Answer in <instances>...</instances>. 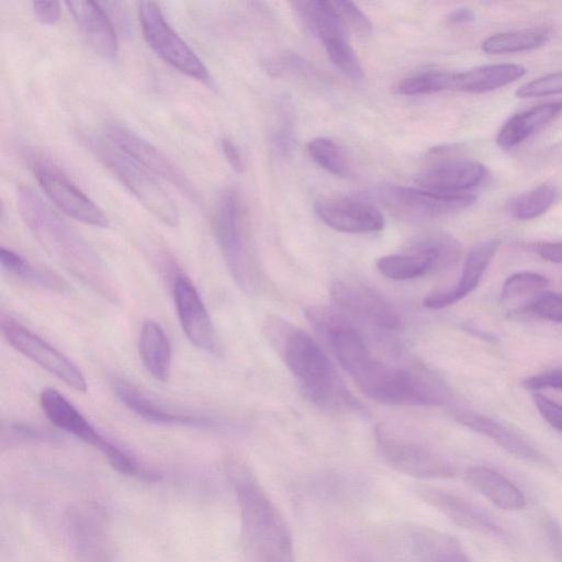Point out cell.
<instances>
[{"label":"cell","mask_w":562,"mask_h":562,"mask_svg":"<svg viewBox=\"0 0 562 562\" xmlns=\"http://www.w3.org/2000/svg\"><path fill=\"white\" fill-rule=\"evenodd\" d=\"M475 19V13L467 7L457 8L448 15V21L451 23H468Z\"/></svg>","instance_id":"cell-47"},{"label":"cell","mask_w":562,"mask_h":562,"mask_svg":"<svg viewBox=\"0 0 562 562\" xmlns=\"http://www.w3.org/2000/svg\"><path fill=\"white\" fill-rule=\"evenodd\" d=\"M297 15L305 26L317 36L322 43L347 38L346 24L331 1L312 0L292 2Z\"/></svg>","instance_id":"cell-30"},{"label":"cell","mask_w":562,"mask_h":562,"mask_svg":"<svg viewBox=\"0 0 562 562\" xmlns=\"http://www.w3.org/2000/svg\"><path fill=\"white\" fill-rule=\"evenodd\" d=\"M214 232L236 284L246 293L256 292L260 284V276L248 245L241 202L235 189L225 190L216 203Z\"/></svg>","instance_id":"cell-6"},{"label":"cell","mask_w":562,"mask_h":562,"mask_svg":"<svg viewBox=\"0 0 562 562\" xmlns=\"http://www.w3.org/2000/svg\"><path fill=\"white\" fill-rule=\"evenodd\" d=\"M105 137L154 176L168 181L191 201H199L186 173L148 140L120 124L110 125Z\"/></svg>","instance_id":"cell-15"},{"label":"cell","mask_w":562,"mask_h":562,"mask_svg":"<svg viewBox=\"0 0 562 562\" xmlns=\"http://www.w3.org/2000/svg\"><path fill=\"white\" fill-rule=\"evenodd\" d=\"M460 251V244L452 236L435 233L418 237L405 252L380 257L375 265L387 279L412 280L453 265Z\"/></svg>","instance_id":"cell-8"},{"label":"cell","mask_w":562,"mask_h":562,"mask_svg":"<svg viewBox=\"0 0 562 562\" xmlns=\"http://www.w3.org/2000/svg\"><path fill=\"white\" fill-rule=\"evenodd\" d=\"M0 262L4 271L23 281L57 292L68 290V284L59 276L32 265L11 249L1 247Z\"/></svg>","instance_id":"cell-31"},{"label":"cell","mask_w":562,"mask_h":562,"mask_svg":"<svg viewBox=\"0 0 562 562\" xmlns=\"http://www.w3.org/2000/svg\"><path fill=\"white\" fill-rule=\"evenodd\" d=\"M562 113V101L546 102L510 116L497 133L499 147L509 149L547 126Z\"/></svg>","instance_id":"cell-27"},{"label":"cell","mask_w":562,"mask_h":562,"mask_svg":"<svg viewBox=\"0 0 562 562\" xmlns=\"http://www.w3.org/2000/svg\"><path fill=\"white\" fill-rule=\"evenodd\" d=\"M454 418L468 428L484 435L516 458L540 462L542 456L513 428L471 411H458Z\"/></svg>","instance_id":"cell-25"},{"label":"cell","mask_w":562,"mask_h":562,"mask_svg":"<svg viewBox=\"0 0 562 562\" xmlns=\"http://www.w3.org/2000/svg\"><path fill=\"white\" fill-rule=\"evenodd\" d=\"M268 333L311 402L331 411L360 407L337 376L327 355L308 334L283 321L271 323Z\"/></svg>","instance_id":"cell-4"},{"label":"cell","mask_w":562,"mask_h":562,"mask_svg":"<svg viewBox=\"0 0 562 562\" xmlns=\"http://www.w3.org/2000/svg\"><path fill=\"white\" fill-rule=\"evenodd\" d=\"M361 562H366V561H361Z\"/></svg>","instance_id":"cell-48"},{"label":"cell","mask_w":562,"mask_h":562,"mask_svg":"<svg viewBox=\"0 0 562 562\" xmlns=\"http://www.w3.org/2000/svg\"><path fill=\"white\" fill-rule=\"evenodd\" d=\"M375 441L383 460L397 472L418 479L448 477L454 473L441 454L396 435L384 425L376 427Z\"/></svg>","instance_id":"cell-12"},{"label":"cell","mask_w":562,"mask_h":562,"mask_svg":"<svg viewBox=\"0 0 562 562\" xmlns=\"http://www.w3.org/2000/svg\"><path fill=\"white\" fill-rule=\"evenodd\" d=\"M383 205L398 217L422 222L462 211L475 202V195L440 193L403 186H386L378 191Z\"/></svg>","instance_id":"cell-10"},{"label":"cell","mask_w":562,"mask_h":562,"mask_svg":"<svg viewBox=\"0 0 562 562\" xmlns=\"http://www.w3.org/2000/svg\"><path fill=\"white\" fill-rule=\"evenodd\" d=\"M138 20L146 43L158 57L190 78L204 83L211 81L203 61L166 21L157 3L139 2Z\"/></svg>","instance_id":"cell-9"},{"label":"cell","mask_w":562,"mask_h":562,"mask_svg":"<svg viewBox=\"0 0 562 562\" xmlns=\"http://www.w3.org/2000/svg\"><path fill=\"white\" fill-rule=\"evenodd\" d=\"M85 142L103 166L148 212L168 226L178 224V207L156 176L133 160L106 137H87Z\"/></svg>","instance_id":"cell-5"},{"label":"cell","mask_w":562,"mask_h":562,"mask_svg":"<svg viewBox=\"0 0 562 562\" xmlns=\"http://www.w3.org/2000/svg\"><path fill=\"white\" fill-rule=\"evenodd\" d=\"M555 189L540 184L527 192L514 196L507 205L508 213L517 220H532L543 214L554 202Z\"/></svg>","instance_id":"cell-33"},{"label":"cell","mask_w":562,"mask_h":562,"mask_svg":"<svg viewBox=\"0 0 562 562\" xmlns=\"http://www.w3.org/2000/svg\"><path fill=\"white\" fill-rule=\"evenodd\" d=\"M331 300L344 311L384 330H396L403 321L397 310L379 292L352 279H337L329 288Z\"/></svg>","instance_id":"cell-16"},{"label":"cell","mask_w":562,"mask_h":562,"mask_svg":"<svg viewBox=\"0 0 562 562\" xmlns=\"http://www.w3.org/2000/svg\"><path fill=\"white\" fill-rule=\"evenodd\" d=\"M417 493L425 503L459 527L497 537L505 533L493 516L460 495L434 487H423Z\"/></svg>","instance_id":"cell-20"},{"label":"cell","mask_w":562,"mask_h":562,"mask_svg":"<svg viewBox=\"0 0 562 562\" xmlns=\"http://www.w3.org/2000/svg\"><path fill=\"white\" fill-rule=\"evenodd\" d=\"M345 24L360 34H368L372 30V23L368 16L350 1H331Z\"/></svg>","instance_id":"cell-41"},{"label":"cell","mask_w":562,"mask_h":562,"mask_svg":"<svg viewBox=\"0 0 562 562\" xmlns=\"http://www.w3.org/2000/svg\"><path fill=\"white\" fill-rule=\"evenodd\" d=\"M515 311L562 323V294L543 291Z\"/></svg>","instance_id":"cell-39"},{"label":"cell","mask_w":562,"mask_h":562,"mask_svg":"<svg viewBox=\"0 0 562 562\" xmlns=\"http://www.w3.org/2000/svg\"><path fill=\"white\" fill-rule=\"evenodd\" d=\"M464 481L501 509L519 510L526 505L522 492L510 480L487 467L468 469Z\"/></svg>","instance_id":"cell-26"},{"label":"cell","mask_w":562,"mask_h":562,"mask_svg":"<svg viewBox=\"0 0 562 562\" xmlns=\"http://www.w3.org/2000/svg\"><path fill=\"white\" fill-rule=\"evenodd\" d=\"M323 45L330 61L342 74L353 80L363 78V68L348 38L331 40Z\"/></svg>","instance_id":"cell-38"},{"label":"cell","mask_w":562,"mask_h":562,"mask_svg":"<svg viewBox=\"0 0 562 562\" xmlns=\"http://www.w3.org/2000/svg\"><path fill=\"white\" fill-rule=\"evenodd\" d=\"M32 10L35 19L43 24H54L60 16V7L57 1H34Z\"/></svg>","instance_id":"cell-44"},{"label":"cell","mask_w":562,"mask_h":562,"mask_svg":"<svg viewBox=\"0 0 562 562\" xmlns=\"http://www.w3.org/2000/svg\"><path fill=\"white\" fill-rule=\"evenodd\" d=\"M18 206L30 232L56 261L100 294L115 301L116 291L102 260L36 192L20 187Z\"/></svg>","instance_id":"cell-3"},{"label":"cell","mask_w":562,"mask_h":562,"mask_svg":"<svg viewBox=\"0 0 562 562\" xmlns=\"http://www.w3.org/2000/svg\"><path fill=\"white\" fill-rule=\"evenodd\" d=\"M451 71H425L398 82L394 91L403 95H416L450 90Z\"/></svg>","instance_id":"cell-37"},{"label":"cell","mask_w":562,"mask_h":562,"mask_svg":"<svg viewBox=\"0 0 562 562\" xmlns=\"http://www.w3.org/2000/svg\"><path fill=\"white\" fill-rule=\"evenodd\" d=\"M224 468L238 503L249 562H294L289 526L252 470L234 456Z\"/></svg>","instance_id":"cell-2"},{"label":"cell","mask_w":562,"mask_h":562,"mask_svg":"<svg viewBox=\"0 0 562 562\" xmlns=\"http://www.w3.org/2000/svg\"><path fill=\"white\" fill-rule=\"evenodd\" d=\"M486 176L485 167L474 160L452 159L439 162L415 177L422 189L440 193H463L480 184Z\"/></svg>","instance_id":"cell-21"},{"label":"cell","mask_w":562,"mask_h":562,"mask_svg":"<svg viewBox=\"0 0 562 562\" xmlns=\"http://www.w3.org/2000/svg\"><path fill=\"white\" fill-rule=\"evenodd\" d=\"M40 404L53 425L100 450L114 470L121 469L128 461L131 452L104 437L56 389H44L40 394Z\"/></svg>","instance_id":"cell-11"},{"label":"cell","mask_w":562,"mask_h":562,"mask_svg":"<svg viewBox=\"0 0 562 562\" xmlns=\"http://www.w3.org/2000/svg\"><path fill=\"white\" fill-rule=\"evenodd\" d=\"M549 33L543 30H520L492 35L482 43V50L499 55L531 50L546 44Z\"/></svg>","instance_id":"cell-32"},{"label":"cell","mask_w":562,"mask_h":562,"mask_svg":"<svg viewBox=\"0 0 562 562\" xmlns=\"http://www.w3.org/2000/svg\"><path fill=\"white\" fill-rule=\"evenodd\" d=\"M58 439V435L48 428L21 420H3L0 431L1 450L19 445L50 442Z\"/></svg>","instance_id":"cell-35"},{"label":"cell","mask_w":562,"mask_h":562,"mask_svg":"<svg viewBox=\"0 0 562 562\" xmlns=\"http://www.w3.org/2000/svg\"><path fill=\"white\" fill-rule=\"evenodd\" d=\"M68 543L80 562H114L115 543L109 516L93 501H77L64 513Z\"/></svg>","instance_id":"cell-7"},{"label":"cell","mask_w":562,"mask_h":562,"mask_svg":"<svg viewBox=\"0 0 562 562\" xmlns=\"http://www.w3.org/2000/svg\"><path fill=\"white\" fill-rule=\"evenodd\" d=\"M138 352L143 366L154 379L168 381L171 371V346L159 323L151 319L143 323Z\"/></svg>","instance_id":"cell-29"},{"label":"cell","mask_w":562,"mask_h":562,"mask_svg":"<svg viewBox=\"0 0 562 562\" xmlns=\"http://www.w3.org/2000/svg\"><path fill=\"white\" fill-rule=\"evenodd\" d=\"M543 531L550 551L558 562H562V525L552 516L543 519Z\"/></svg>","instance_id":"cell-43"},{"label":"cell","mask_w":562,"mask_h":562,"mask_svg":"<svg viewBox=\"0 0 562 562\" xmlns=\"http://www.w3.org/2000/svg\"><path fill=\"white\" fill-rule=\"evenodd\" d=\"M526 69L517 64H496L451 72L450 90L483 93L502 88L522 77Z\"/></svg>","instance_id":"cell-28"},{"label":"cell","mask_w":562,"mask_h":562,"mask_svg":"<svg viewBox=\"0 0 562 562\" xmlns=\"http://www.w3.org/2000/svg\"><path fill=\"white\" fill-rule=\"evenodd\" d=\"M562 93V71L544 75L522 85L516 91L518 98L548 97Z\"/></svg>","instance_id":"cell-40"},{"label":"cell","mask_w":562,"mask_h":562,"mask_svg":"<svg viewBox=\"0 0 562 562\" xmlns=\"http://www.w3.org/2000/svg\"><path fill=\"white\" fill-rule=\"evenodd\" d=\"M407 546L415 562H471L458 539L429 527L411 528Z\"/></svg>","instance_id":"cell-24"},{"label":"cell","mask_w":562,"mask_h":562,"mask_svg":"<svg viewBox=\"0 0 562 562\" xmlns=\"http://www.w3.org/2000/svg\"><path fill=\"white\" fill-rule=\"evenodd\" d=\"M172 295L179 323L190 342L206 352L218 353V338L209 311L186 274L175 277Z\"/></svg>","instance_id":"cell-17"},{"label":"cell","mask_w":562,"mask_h":562,"mask_svg":"<svg viewBox=\"0 0 562 562\" xmlns=\"http://www.w3.org/2000/svg\"><path fill=\"white\" fill-rule=\"evenodd\" d=\"M533 401L543 419L553 428L562 431V404L539 393L533 395Z\"/></svg>","instance_id":"cell-42"},{"label":"cell","mask_w":562,"mask_h":562,"mask_svg":"<svg viewBox=\"0 0 562 562\" xmlns=\"http://www.w3.org/2000/svg\"><path fill=\"white\" fill-rule=\"evenodd\" d=\"M221 147L232 169L235 170L236 172H241L244 169V161L236 144L229 138L224 137L221 140Z\"/></svg>","instance_id":"cell-45"},{"label":"cell","mask_w":562,"mask_h":562,"mask_svg":"<svg viewBox=\"0 0 562 562\" xmlns=\"http://www.w3.org/2000/svg\"><path fill=\"white\" fill-rule=\"evenodd\" d=\"M310 322L326 338L337 360L358 387L375 402L389 405L438 406L448 391L430 373L390 367L372 356L359 331L335 311L306 310Z\"/></svg>","instance_id":"cell-1"},{"label":"cell","mask_w":562,"mask_h":562,"mask_svg":"<svg viewBox=\"0 0 562 562\" xmlns=\"http://www.w3.org/2000/svg\"><path fill=\"white\" fill-rule=\"evenodd\" d=\"M315 212L333 229L362 234L383 229L384 218L370 203L350 198H330L317 201Z\"/></svg>","instance_id":"cell-19"},{"label":"cell","mask_w":562,"mask_h":562,"mask_svg":"<svg viewBox=\"0 0 562 562\" xmlns=\"http://www.w3.org/2000/svg\"><path fill=\"white\" fill-rule=\"evenodd\" d=\"M1 333L16 351L49 374L76 391H87V381L81 370L63 352L20 322L11 316H3Z\"/></svg>","instance_id":"cell-13"},{"label":"cell","mask_w":562,"mask_h":562,"mask_svg":"<svg viewBox=\"0 0 562 562\" xmlns=\"http://www.w3.org/2000/svg\"><path fill=\"white\" fill-rule=\"evenodd\" d=\"M311 158L326 171L336 176H346L349 165L340 147L330 138L316 137L308 142Z\"/></svg>","instance_id":"cell-36"},{"label":"cell","mask_w":562,"mask_h":562,"mask_svg":"<svg viewBox=\"0 0 562 562\" xmlns=\"http://www.w3.org/2000/svg\"><path fill=\"white\" fill-rule=\"evenodd\" d=\"M498 245L496 239H486L475 245L469 252L454 286L428 294L423 301L424 306L431 310L443 308L470 294L477 286Z\"/></svg>","instance_id":"cell-22"},{"label":"cell","mask_w":562,"mask_h":562,"mask_svg":"<svg viewBox=\"0 0 562 562\" xmlns=\"http://www.w3.org/2000/svg\"><path fill=\"white\" fill-rule=\"evenodd\" d=\"M113 389L122 404L137 416L154 424L194 428H213L221 424L209 415L176 409L123 380L115 381Z\"/></svg>","instance_id":"cell-18"},{"label":"cell","mask_w":562,"mask_h":562,"mask_svg":"<svg viewBox=\"0 0 562 562\" xmlns=\"http://www.w3.org/2000/svg\"><path fill=\"white\" fill-rule=\"evenodd\" d=\"M533 248L541 258L562 263V241H541L537 243Z\"/></svg>","instance_id":"cell-46"},{"label":"cell","mask_w":562,"mask_h":562,"mask_svg":"<svg viewBox=\"0 0 562 562\" xmlns=\"http://www.w3.org/2000/svg\"><path fill=\"white\" fill-rule=\"evenodd\" d=\"M548 283L549 281L546 277L536 272L522 271L514 273L503 284L501 302L510 304L521 301L520 306H522L536 295L546 291Z\"/></svg>","instance_id":"cell-34"},{"label":"cell","mask_w":562,"mask_h":562,"mask_svg":"<svg viewBox=\"0 0 562 562\" xmlns=\"http://www.w3.org/2000/svg\"><path fill=\"white\" fill-rule=\"evenodd\" d=\"M33 171L42 190L61 212L85 224L108 227L109 220L102 210L56 166L38 159Z\"/></svg>","instance_id":"cell-14"},{"label":"cell","mask_w":562,"mask_h":562,"mask_svg":"<svg viewBox=\"0 0 562 562\" xmlns=\"http://www.w3.org/2000/svg\"><path fill=\"white\" fill-rule=\"evenodd\" d=\"M65 3L88 45L103 58H114L119 48L116 33L103 8L93 1Z\"/></svg>","instance_id":"cell-23"}]
</instances>
